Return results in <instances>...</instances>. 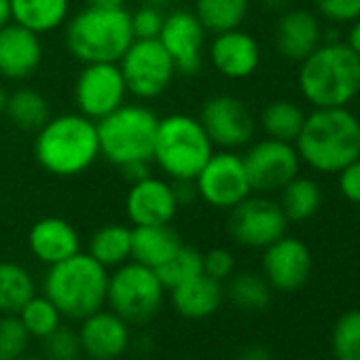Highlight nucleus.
Segmentation results:
<instances>
[{"label":"nucleus","instance_id":"nucleus-1","mask_svg":"<svg viewBox=\"0 0 360 360\" xmlns=\"http://www.w3.org/2000/svg\"><path fill=\"white\" fill-rule=\"evenodd\" d=\"M301 163L318 174H339L360 157V119L347 108H314L295 140Z\"/></svg>","mask_w":360,"mask_h":360},{"label":"nucleus","instance_id":"nucleus-2","mask_svg":"<svg viewBox=\"0 0 360 360\" xmlns=\"http://www.w3.org/2000/svg\"><path fill=\"white\" fill-rule=\"evenodd\" d=\"M297 85L314 108H341L360 94V58L345 41L322 43L299 62Z\"/></svg>","mask_w":360,"mask_h":360},{"label":"nucleus","instance_id":"nucleus-3","mask_svg":"<svg viewBox=\"0 0 360 360\" xmlns=\"http://www.w3.org/2000/svg\"><path fill=\"white\" fill-rule=\"evenodd\" d=\"M34 157L45 172L60 178L87 172L100 157L96 121L81 112L51 117L37 131Z\"/></svg>","mask_w":360,"mask_h":360},{"label":"nucleus","instance_id":"nucleus-4","mask_svg":"<svg viewBox=\"0 0 360 360\" xmlns=\"http://www.w3.org/2000/svg\"><path fill=\"white\" fill-rule=\"evenodd\" d=\"M108 269L87 252L49 265L43 280V295L53 301L60 314L72 322H81L106 305Z\"/></svg>","mask_w":360,"mask_h":360},{"label":"nucleus","instance_id":"nucleus-5","mask_svg":"<svg viewBox=\"0 0 360 360\" xmlns=\"http://www.w3.org/2000/svg\"><path fill=\"white\" fill-rule=\"evenodd\" d=\"M131 43V15L125 7H85L66 22V47L83 64H117Z\"/></svg>","mask_w":360,"mask_h":360},{"label":"nucleus","instance_id":"nucleus-6","mask_svg":"<svg viewBox=\"0 0 360 360\" xmlns=\"http://www.w3.org/2000/svg\"><path fill=\"white\" fill-rule=\"evenodd\" d=\"M214 144L198 117L174 112L159 119L153 163L169 180H195L212 157Z\"/></svg>","mask_w":360,"mask_h":360},{"label":"nucleus","instance_id":"nucleus-7","mask_svg":"<svg viewBox=\"0 0 360 360\" xmlns=\"http://www.w3.org/2000/svg\"><path fill=\"white\" fill-rule=\"evenodd\" d=\"M100 157L117 167L136 161L153 163L159 117L144 104H123L98 123Z\"/></svg>","mask_w":360,"mask_h":360},{"label":"nucleus","instance_id":"nucleus-8","mask_svg":"<svg viewBox=\"0 0 360 360\" xmlns=\"http://www.w3.org/2000/svg\"><path fill=\"white\" fill-rule=\"evenodd\" d=\"M165 292L157 271L136 261H127L108 274L106 303L127 324L140 326L155 320Z\"/></svg>","mask_w":360,"mask_h":360},{"label":"nucleus","instance_id":"nucleus-9","mask_svg":"<svg viewBox=\"0 0 360 360\" xmlns=\"http://www.w3.org/2000/svg\"><path fill=\"white\" fill-rule=\"evenodd\" d=\"M117 64L125 79L127 94L138 100L159 98L178 75L159 39H134Z\"/></svg>","mask_w":360,"mask_h":360},{"label":"nucleus","instance_id":"nucleus-10","mask_svg":"<svg viewBox=\"0 0 360 360\" xmlns=\"http://www.w3.org/2000/svg\"><path fill=\"white\" fill-rule=\"evenodd\" d=\"M193 183L198 198L217 210H231L252 195L244 159L236 150H214Z\"/></svg>","mask_w":360,"mask_h":360},{"label":"nucleus","instance_id":"nucleus-11","mask_svg":"<svg viewBox=\"0 0 360 360\" xmlns=\"http://www.w3.org/2000/svg\"><path fill=\"white\" fill-rule=\"evenodd\" d=\"M198 119L212 144L221 150H236L250 144L257 131V119L248 104L229 94L208 98Z\"/></svg>","mask_w":360,"mask_h":360},{"label":"nucleus","instance_id":"nucleus-12","mask_svg":"<svg viewBox=\"0 0 360 360\" xmlns=\"http://www.w3.org/2000/svg\"><path fill=\"white\" fill-rule=\"evenodd\" d=\"M288 219L284 217L278 202L265 195H248L229 214L231 238L252 250H265L269 244L286 236Z\"/></svg>","mask_w":360,"mask_h":360},{"label":"nucleus","instance_id":"nucleus-13","mask_svg":"<svg viewBox=\"0 0 360 360\" xmlns=\"http://www.w3.org/2000/svg\"><path fill=\"white\" fill-rule=\"evenodd\" d=\"M125 98L127 85L119 64H83V70L79 72L75 83V102L83 117L98 123L100 119L123 106Z\"/></svg>","mask_w":360,"mask_h":360},{"label":"nucleus","instance_id":"nucleus-14","mask_svg":"<svg viewBox=\"0 0 360 360\" xmlns=\"http://www.w3.org/2000/svg\"><path fill=\"white\" fill-rule=\"evenodd\" d=\"M242 159L252 191L257 193L280 191L301 169V159L295 144L274 138L252 142L246 155H242Z\"/></svg>","mask_w":360,"mask_h":360},{"label":"nucleus","instance_id":"nucleus-15","mask_svg":"<svg viewBox=\"0 0 360 360\" xmlns=\"http://www.w3.org/2000/svg\"><path fill=\"white\" fill-rule=\"evenodd\" d=\"M206 34L208 30L193 11L176 9L165 13L163 28L157 39L172 58L176 72L193 77L200 75L206 62Z\"/></svg>","mask_w":360,"mask_h":360},{"label":"nucleus","instance_id":"nucleus-16","mask_svg":"<svg viewBox=\"0 0 360 360\" xmlns=\"http://www.w3.org/2000/svg\"><path fill=\"white\" fill-rule=\"evenodd\" d=\"M263 278L274 290L295 292L303 288L311 276L314 259L305 242L282 236L263 250Z\"/></svg>","mask_w":360,"mask_h":360},{"label":"nucleus","instance_id":"nucleus-17","mask_svg":"<svg viewBox=\"0 0 360 360\" xmlns=\"http://www.w3.org/2000/svg\"><path fill=\"white\" fill-rule=\"evenodd\" d=\"M208 60L221 77L244 81L257 72L261 64V47L252 34L236 28L214 34L208 45Z\"/></svg>","mask_w":360,"mask_h":360},{"label":"nucleus","instance_id":"nucleus-18","mask_svg":"<svg viewBox=\"0 0 360 360\" xmlns=\"http://www.w3.org/2000/svg\"><path fill=\"white\" fill-rule=\"evenodd\" d=\"M79 339L83 356L100 360L121 358L131 343V324H127L112 309H98L96 314L81 320Z\"/></svg>","mask_w":360,"mask_h":360},{"label":"nucleus","instance_id":"nucleus-19","mask_svg":"<svg viewBox=\"0 0 360 360\" xmlns=\"http://www.w3.org/2000/svg\"><path fill=\"white\" fill-rule=\"evenodd\" d=\"M178 208L180 206L176 202L172 183L155 176H146L138 183H131L125 200V212L134 227L172 223Z\"/></svg>","mask_w":360,"mask_h":360},{"label":"nucleus","instance_id":"nucleus-20","mask_svg":"<svg viewBox=\"0 0 360 360\" xmlns=\"http://www.w3.org/2000/svg\"><path fill=\"white\" fill-rule=\"evenodd\" d=\"M41 37L15 22L0 28V77L7 81L30 79L43 62Z\"/></svg>","mask_w":360,"mask_h":360},{"label":"nucleus","instance_id":"nucleus-21","mask_svg":"<svg viewBox=\"0 0 360 360\" xmlns=\"http://www.w3.org/2000/svg\"><path fill=\"white\" fill-rule=\"evenodd\" d=\"M322 24L316 13L307 9L284 11L276 24V49L288 62H303L322 45Z\"/></svg>","mask_w":360,"mask_h":360},{"label":"nucleus","instance_id":"nucleus-22","mask_svg":"<svg viewBox=\"0 0 360 360\" xmlns=\"http://www.w3.org/2000/svg\"><path fill=\"white\" fill-rule=\"evenodd\" d=\"M28 248L41 263L49 267L81 252V236L66 219L45 217L32 225L28 233Z\"/></svg>","mask_w":360,"mask_h":360},{"label":"nucleus","instance_id":"nucleus-23","mask_svg":"<svg viewBox=\"0 0 360 360\" xmlns=\"http://www.w3.org/2000/svg\"><path fill=\"white\" fill-rule=\"evenodd\" d=\"M172 305L185 320H206L219 311L225 299L223 282L200 274L169 290Z\"/></svg>","mask_w":360,"mask_h":360},{"label":"nucleus","instance_id":"nucleus-24","mask_svg":"<svg viewBox=\"0 0 360 360\" xmlns=\"http://www.w3.org/2000/svg\"><path fill=\"white\" fill-rule=\"evenodd\" d=\"M180 246H183V240L169 223L131 227V261L150 269H157L169 261Z\"/></svg>","mask_w":360,"mask_h":360},{"label":"nucleus","instance_id":"nucleus-25","mask_svg":"<svg viewBox=\"0 0 360 360\" xmlns=\"http://www.w3.org/2000/svg\"><path fill=\"white\" fill-rule=\"evenodd\" d=\"M11 13L15 24L41 37L68 22L70 0H11Z\"/></svg>","mask_w":360,"mask_h":360},{"label":"nucleus","instance_id":"nucleus-26","mask_svg":"<svg viewBox=\"0 0 360 360\" xmlns=\"http://www.w3.org/2000/svg\"><path fill=\"white\" fill-rule=\"evenodd\" d=\"M280 208L288 223H305L322 208V189L309 176L297 174L290 183L280 189Z\"/></svg>","mask_w":360,"mask_h":360},{"label":"nucleus","instance_id":"nucleus-27","mask_svg":"<svg viewBox=\"0 0 360 360\" xmlns=\"http://www.w3.org/2000/svg\"><path fill=\"white\" fill-rule=\"evenodd\" d=\"M87 255L106 269H115L131 261V227L110 223L96 229L89 238Z\"/></svg>","mask_w":360,"mask_h":360},{"label":"nucleus","instance_id":"nucleus-28","mask_svg":"<svg viewBox=\"0 0 360 360\" xmlns=\"http://www.w3.org/2000/svg\"><path fill=\"white\" fill-rule=\"evenodd\" d=\"M34 295L37 282L24 265L0 261V314H20Z\"/></svg>","mask_w":360,"mask_h":360},{"label":"nucleus","instance_id":"nucleus-29","mask_svg":"<svg viewBox=\"0 0 360 360\" xmlns=\"http://www.w3.org/2000/svg\"><path fill=\"white\" fill-rule=\"evenodd\" d=\"M250 11V0H195L193 13L210 34L242 28Z\"/></svg>","mask_w":360,"mask_h":360},{"label":"nucleus","instance_id":"nucleus-30","mask_svg":"<svg viewBox=\"0 0 360 360\" xmlns=\"http://www.w3.org/2000/svg\"><path fill=\"white\" fill-rule=\"evenodd\" d=\"M305 123L303 108L292 100H274L261 112V127L267 138L295 144Z\"/></svg>","mask_w":360,"mask_h":360},{"label":"nucleus","instance_id":"nucleus-31","mask_svg":"<svg viewBox=\"0 0 360 360\" xmlns=\"http://www.w3.org/2000/svg\"><path fill=\"white\" fill-rule=\"evenodd\" d=\"M271 286L263 274L240 271L227 280L225 297L244 311H263L271 303Z\"/></svg>","mask_w":360,"mask_h":360},{"label":"nucleus","instance_id":"nucleus-32","mask_svg":"<svg viewBox=\"0 0 360 360\" xmlns=\"http://www.w3.org/2000/svg\"><path fill=\"white\" fill-rule=\"evenodd\" d=\"M5 112L11 119V123L24 131H39L51 119L47 98L34 89H18L9 94Z\"/></svg>","mask_w":360,"mask_h":360},{"label":"nucleus","instance_id":"nucleus-33","mask_svg":"<svg viewBox=\"0 0 360 360\" xmlns=\"http://www.w3.org/2000/svg\"><path fill=\"white\" fill-rule=\"evenodd\" d=\"M155 271H157L161 284L165 286V290H172L180 284L189 282L191 278L204 274V255L200 250L183 244L169 261H165Z\"/></svg>","mask_w":360,"mask_h":360},{"label":"nucleus","instance_id":"nucleus-34","mask_svg":"<svg viewBox=\"0 0 360 360\" xmlns=\"http://www.w3.org/2000/svg\"><path fill=\"white\" fill-rule=\"evenodd\" d=\"M18 318L22 320L24 328L28 330V335L32 339H45L49 333H53L64 316L60 314V309L53 305L51 299H47L45 295H34L18 314Z\"/></svg>","mask_w":360,"mask_h":360},{"label":"nucleus","instance_id":"nucleus-35","mask_svg":"<svg viewBox=\"0 0 360 360\" xmlns=\"http://www.w3.org/2000/svg\"><path fill=\"white\" fill-rule=\"evenodd\" d=\"M330 347L335 360H360V309H349L337 318Z\"/></svg>","mask_w":360,"mask_h":360},{"label":"nucleus","instance_id":"nucleus-36","mask_svg":"<svg viewBox=\"0 0 360 360\" xmlns=\"http://www.w3.org/2000/svg\"><path fill=\"white\" fill-rule=\"evenodd\" d=\"M30 335L18 314H0V360H20L28 354Z\"/></svg>","mask_w":360,"mask_h":360},{"label":"nucleus","instance_id":"nucleus-37","mask_svg":"<svg viewBox=\"0 0 360 360\" xmlns=\"http://www.w3.org/2000/svg\"><path fill=\"white\" fill-rule=\"evenodd\" d=\"M43 341V356L47 360H81L83 345L79 339V330L60 324L53 333H49Z\"/></svg>","mask_w":360,"mask_h":360},{"label":"nucleus","instance_id":"nucleus-38","mask_svg":"<svg viewBox=\"0 0 360 360\" xmlns=\"http://www.w3.org/2000/svg\"><path fill=\"white\" fill-rule=\"evenodd\" d=\"M316 9L328 24H354L360 18V0H316Z\"/></svg>","mask_w":360,"mask_h":360},{"label":"nucleus","instance_id":"nucleus-39","mask_svg":"<svg viewBox=\"0 0 360 360\" xmlns=\"http://www.w3.org/2000/svg\"><path fill=\"white\" fill-rule=\"evenodd\" d=\"M131 15V30H134V39H157L161 28H163V20L165 13L163 9L144 3L140 9H136Z\"/></svg>","mask_w":360,"mask_h":360},{"label":"nucleus","instance_id":"nucleus-40","mask_svg":"<svg viewBox=\"0 0 360 360\" xmlns=\"http://www.w3.org/2000/svg\"><path fill=\"white\" fill-rule=\"evenodd\" d=\"M236 271V259L227 248H212L204 255V274L219 280L227 282Z\"/></svg>","mask_w":360,"mask_h":360},{"label":"nucleus","instance_id":"nucleus-41","mask_svg":"<svg viewBox=\"0 0 360 360\" xmlns=\"http://www.w3.org/2000/svg\"><path fill=\"white\" fill-rule=\"evenodd\" d=\"M337 187L349 204L360 206V157L337 174Z\"/></svg>","mask_w":360,"mask_h":360},{"label":"nucleus","instance_id":"nucleus-42","mask_svg":"<svg viewBox=\"0 0 360 360\" xmlns=\"http://www.w3.org/2000/svg\"><path fill=\"white\" fill-rule=\"evenodd\" d=\"M172 189L178 206H187L198 200V189L193 180H172Z\"/></svg>","mask_w":360,"mask_h":360},{"label":"nucleus","instance_id":"nucleus-43","mask_svg":"<svg viewBox=\"0 0 360 360\" xmlns=\"http://www.w3.org/2000/svg\"><path fill=\"white\" fill-rule=\"evenodd\" d=\"M148 161H136V163H127L123 167H119L123 172V176L129 180V183H138V180L150 176V169H148Z\"/></svg>","mask_w":360,"mask_h":360},{"label":"nucleus","instance_id":"nucleus-44","mask_svg":"<svg viewBox=\"0 0 360 360\" xmlns=\"http://www.w3.org/2000/svg\"><path fill=\"white\" fill-rule=\"evenodd\" d=\"M238 360H271V352L261 343H250L240 349Z\"/></svg>","mask_w":360,"mask_h":360},{"label":"nucleus","instance_id":"nucleus-45","mask_svg":"<svg viewBox=\"0 0 360 360\" xmlns=\"http://www.w3.org/2000/svg\"><path fill=\"white\" fill-rule=\"evenodd\" d=\"M345 43H347V45L354 49V53L360 58V18H358L354 24H349V32H347Z\"/></svg>","mask_w":360,"mask_h":360},{"label":"nucleus","instance_id":"nucleus-46","mask_svg":"<svg viewBox=\"0 0 360 360\" xmlns=\"http://www.w3.org/2000/svg\"><path fill=\"white\" fill-rule=\"evenodd\" d=\"M85 7H96V9H117V7H123V0H85Z\"/></svg>","mask_w":360,"mask_h":360},{"label":"nucleus","instance_id":"nucleus-47","mask_svg":"<svg viewBox=\"0 0 360 360\" xmlns=\"http://www.w3.org/2000/svg\"><path fill=\"white\" fill-rule=\"evenodd\" d=\"M13 22V13H11V0H0V28Z\"/></svg>","mask_w":360,"mask_h":360},{"label":"nucleus","instance_id":"nucleus-48","mask_svg":"<svg viewBox=\"0 0 360 360\" xmlns=\"http://www.w3.org/2000/svg\"><path fill=\"white\" fill-rule=\"evenodd\" d=\"M259 3L269 11H284L290 0H259Z\"/></svg>","mask_w":360,"mask_h":360},{"label":"nucleus","instance_id":"nucleus-49","mask_svg":"<svg viewBox=\"0 0 360 360\" xmlns=\"http://www.w3.org/2000/svg\"><path fill=\"white\" fill-rule=\"evenodd\" d=\"M7 102H9V94L3 85H0V115L7 110Z\"/></svg>","mask_w":360,"mask_h":360},{"label":"nucleus","instance_id":"nucleus-50","mask_svg":"<svg viewBox=\"0 0 360 360\" xmlns=\"http://www.w3.org/2000/svg\"><path fill=\"white\" fill-rule=\"evenodd\" d=\"M20 360H47V358H45V356H28V354H26V356L20 358Z\"/></svg>","mask_w":360,"mask_h":360},{"label":"nucleus","instance_id":"nucleus-51","mask_svg":"<svg viewBox=\"0 0 360 360\" xmlns=\"http://www.w3.org/2000/svg\"><path fill=\"white\" fill-rule=\"evenodd\" d=\"M81 360H100V358H87V356H83Z\"/></svg>","mask_w":360,"mask_h":360}]
</instances>
